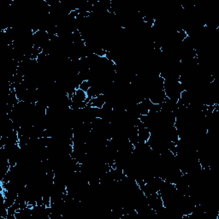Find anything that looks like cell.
<instances>
[{"mask_svg":"<svg viewBox=\"0 0 219 219\" xmlns=\"http://www.w3.org/2000/svg\"><path fill=\"white\" fill-rule=\"evenodd\" d=\"M91 86H92L91 82H90L88 80H83V81L80 84L78 88H80V90H82V91H84V92L87 93V92L89 90V88L91 87Z\"/></svg>","mask_w":219,"mask_h":219,"instance_id":"obj_1","label":"cell"}]
</instances>
